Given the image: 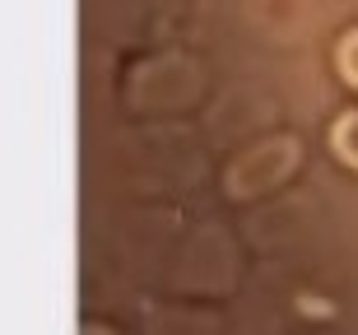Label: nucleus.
Listing matches in <instances>:
<instances>
[{"label":"nucleus","instance_id":"obj_2","mask_svg":"<svg viewBox=\"0 0 358 335\" xmlns=\"http://www.w3.org/2000/svg\"><path fill=\"white\" fill-rule=\"evenodd\" d=\"M340 70H345L349 84H358V33H349V38L340 42Z\"/></svg>","mask_w":358,"mask_h":335},{"label":"nucleus","instance_id":"obj_1","mask_svg":"<svg viewBox=\"0 0 358 335\" xmlns=\"http://www.w3.org/2000/svg\"><path fill=\"white\" fill-rule=\"evenodd\" d=\"M331 145H335V154H340L345 163H354V168H358V112H349V117L335 121Z\"/></svg>","mask_w":358,"mask_h":335}]
</instances>
